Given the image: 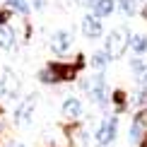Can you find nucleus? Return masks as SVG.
<instances>
[{"label": "nucleus", "instance_id": "f257e3e1", "mask_svg": "<svg viewBox=\"0 0 147 147\" xmlns=\"http://www.w3.org/2000/svg\"><path fill=\"white\" fill-rule=\"evenodd\" d=\"M82 65H84V58H82V56L77 58V63L72 65V68H70V65H65V63H48L46 68L39 72V80H41L44 84L65 82V80H72V77H75V72L82 68Z\"/></svg>", "mask_w": 147, "mask_h": 147}, {"label": "nucleus", "instance_id": "f03ea898", "mask_svg": "<svg viewBox=\"0 0 147 147\" xmlns=\"http://www.w3.org/2000/svg\"><path fill=\"white\" fill-rule=\"evenodd\" d=\"M128 41H130V34H128L125 29H113V32L109 34V39H106V51H104V53L109 56V60L123 56Z\"/></svg>", "mask_w": 147, "mask_h": 147}, {"label": "nucleus", "instance_id": "7ed1b4c3", "mask_svg": "<svg viewBox=\"0 0 147 147\" xmlns=\"http://www.w3.org/2000/svg\"><path fill=\"white\" fill-rule=\"evenodd\" d=\"M0 92L7 99L17 96V92H20V80H17V75L10 68H0Z\"/></svg>", "mask_w": 147, "mask_h": 147}, {"label": "nucleus", "instance_id": "20e7f679", "mask_svg": "<svg viewBox=\"0 0 147 147\" xmlns=\"http://www.w3.org/2000/svg\"><path fill=\"white\" fill-rule=\"evenodd\" d=\"M72 48V34L65 32V29H60V32H53L51 34V51L58 53V56H63V53H68Z\"/></svg>", "mask_w": 147, "mask_h": 147}, {"label": "nucleus", "instance_id": "39448f33", "mask_svg": "<svg viewBox=\"0 0 147 147\" xmlns=\"http://www.w3.org/2000/svg\"><path fill=\"white\" fill-rule=\"evenodd\" d=\"M116 128H118V118H109V121H104L101 128H99V133H96V142H99L101 147H106V145H111L113 140H116Z\"/></svg>", "mask_w": 147, "mask_h": 147}, {"label": "nucleus", "instance_id": "423d86ee", "mask_svg": "<svg viewBox=\"0 0 147 147\" xmlns=\"http://www.w3.org/2000/svg\"><path fill=\"white\" fill-rule=\"evenodd\" d=\"M82 89L89 92V96L96 104H104V75H94L89 82H82Z\"/></svg>", "mask_w": 147, "mask_h": 147}, {"label": "nucleus", "instance_id": "0eeeda50", "mask_svg": "<svg viewBox=\"0 0 147 147\" xmlns=\"http://www.w3.org/2000/svg\"><path fill=\"white\" fill-rule=\"evenodd\" d=\"M34 106H36V96H27L20 106H17V111H15V123H27L29 118H32V113H34Z\"/></svg>", "mask_w": 147, "mask_h": 147}, {"label": "nucleus", "instance_id": "6e6552de", "mask_svg": "<svg viewBox=\"0 0 147 147\" xmlns=\"http://www.w3.org/2000/svg\"><path fill=\"white\" fill-rule=\"evenodd\" d=\"M142 138H147V113L140 111L133 121V128H130V140L133 142H140Z\"/></svg>", "mask_w": 147, "mask_h": 147}, {"label": "nucleus", "instance_id": "1a4fd4ad", "mask_svg": "<svg viewBox=\"0 0 147 147\" xmlns=\"http://www.w3.org/2000/svg\"><path fill=\"white\" fill-rule=\"evenodd\" d=\"M82 32L84 36H89V39H96V36H101V22H99V17H94V15H87L82 20Z\"/></svg>", "mask_w": 147, "mask_h": 147}, {"label": "nucleus", "instance_id": "9d476101", "mask_svg": "<svg viewBox=\"0 0 147 147\" xmlns=\"http://www.w3.org/2000/svg\"><path fill=\"white\" fill-rule=\"evenodd\" d=\"M80 113H82V104H80V99L68 96V99L63 101V116L65 118H80Z\"/></svg>", "mask_w": 147, "mask_h": 147}, {"label": "nucleus", "instance_id": "9b49d317", "mask_svg": "<svg viewBox=\"0 0 147 147\" xmlns=\"http://www.w3.org/2000/svg\"><path fill=\"white\" fill-rule=\"evenodd\" d=\"M116 7V0H96V5L92 10H94V17H109Z\"/></svg>", "mask_w": 147, "mask_h": 147}, {"label": "nucleus", "instance_id": "f8f14e48", "mask_svg": "<svg viewBox=\"0 0 147 147\" xmlns=\"http://www.w3.org/2000/svg\"><path fill=\"white\" fill-rule=\"evenodd\" d=\"M15 46V32L10 27H0V48H12Z\"/></svg>", "mask_w": 147, "mask_h": 147}, {"label": "nucleus", "instance_id": "ddd939ff", "mask_svg": "<svg viewBox=\"0 0 147 147\" xmlns=\"http://www.w3.org/2000/svg\"><path fill=\"white\" fill-rule=\"evenodd\" d=\"M5 7H7L10 12H20V15H29V10H32L27 5V0H7Z\"/></svg>", "mask_w": 147, "mask_h": 147}, {"label": "nucleus", "instance_id": "4468645a", "mask_svg": "<svg viewBox=\"0 0 147 147\" xmlns=\"http://www.w3.org/2000/svg\"><path fill=\"white\" fill-rule=\"evenodd\" d=\"M128 44L133 46V51H135V53H145L147 51V39H145V36H130Z\"/></svg>", "mask_w": 147, "mask_h": 147}, {"label": "nucleus", "instance_id": "2eb2a0df", "mask_svg": "<svg viewBox=\"0 0 147 147\" xmlns=\"http://www.w3.org/2000/svg\"><path fill=\"white\" fill-rule=\"evenodd\" d=\"M116 3L121 5V10H123L125 15H135V12H138V3H140V0H116Z\"/></svg>", "mask_w": 147, "mask_h": 147}, {"label": "nucleus", "instance_id": "dca6fc26", "mask_svg": "<svg viewBox=\"0 0 147 147\" xmlns=\"http://www.w3.org/2000/svg\"><path fill=\"white\" fill-rule=\"evenodd\" d=\"M89 63H92V68L101 70L104 65L109 63V56H106V53H104V51H99V53H94V56H92V60H89Z\"/></svg>", "mask_w": 147, "mask_h": 147}, {"label": "nucleus", "instance_id": "f3484780", "mask_svg": "<svg viewBox=\"0 0 147 147\" xmlns=\"http://www.w3.org/2000/svg\"><path fill=\"white\" fill-rule=\"evenodd\" d=\"M130 65H133V70H135L138 75H142V80H145V75H147V63H142L140 58H135V60H133Z\"/></svg>", "mask_w": 147, "mask_h": 147}, {"label": "nucleus", "instance_id": "a211bd4d", "mask_svg": "<svg viewBox=\"0 0 147 147\" xmlns=\"http://www.w3.org/2000/svg\"><path fill=\"white\" fill-rule=\"evenodd\" d=\"M123 99H125V94H123V92H113V101H116V106H118V109H123Z\"/></svg>", "mask_w": 147, "mask_h": 147}, {"label": "nucleus", "instance_id": "6ab92c4d", "mask_svg": "<svg viewBox=\"0 0 147 147\" xmlns=\"http://www.w3.org/2000/svg\"><path fill=\"white\" fill-rule=\"evenodd\" d=\"M10 15H12L10 10H3V12H0V27H5V22L10 20Z\"/></svg>", "mask_w": 147, "mask_h": 147}, {"label": "nucleus", "instance_id": "aec40b11", "mask_svg": "<svg viewBox=\"0 0 147 147\" xmlns=\"http://www.w3.org/2000/svg\"><path fill=\"white\" fill-rule=\"evenodd\" d=\"M77 5H82V7H94L96 5V0H75Z\"/></svg>", "mask_w": 147, "mask_h": 147}, {"label": "nucleus", "instance_id": "412c9836", "mask_svg": "<svg viewBox=\"0 0 147 147\" xmlns=\"http://www.w3.org/2000/svg\"><path fill=\"white\" fill-rule=\"evenodd\" d=\"M34 7L36 10H44L46 7V0H34Z\"/></svg>", "mask_w": 147, "mask_h": 147}, {"label": "nucleus", "instance_id": "4be33fe9", "mask_svg": "<svg viewBox=\"0 0 147 147\" xmlns=\"http://www.w3.org/2000/svg\"><path fill=\"white\" fill-rule=\"evenodd\" d=\"M140 147H147V138H142V140H140Z\"/></svg>", "mask_w": 147, "mask_h": 147}, {"label": "nucleus", "instance_id": "5701e85b", "mask_svg": "<svg viewBox=\"0 0 147 147\" xmlns=\"http://www.w3.org/2000/svg\"><path fill=\"white\" fill-rule=\"evenodd\" d=\"M142 82H147V75H145V80H142Z\"/></svg>", "mask_w": 147, "mask_h": 147}, {"label": "nucleus", "instance_id": "b1692460", "mask_svg": "<svg viewBox=\"0 0 147 147\" xmlns=\"http://www.w3.org/2000/svg\"><path fill=\"white\" fill-rule=\"evenodd\" d=\"M145 17H147V7H145Z\"/></svg>", "mask_w": 147, "mask_h": 147}]
</instances>
